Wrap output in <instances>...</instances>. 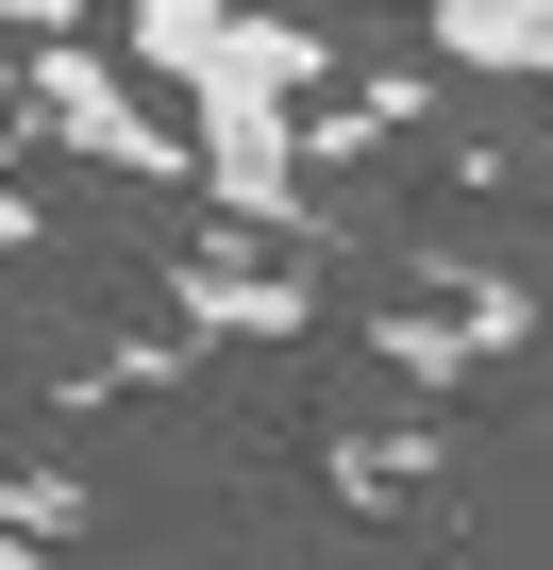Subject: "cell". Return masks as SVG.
<instances>
[{
  "label": "cell",
  "instance_id": "obj_1",
  "mask_svg": "<svg viewBox=\"0 0 553 570\" xmlns=\"http://www.w3.org/2000/svg\"><path fill=\"white\" fill-rule=\"evenodd\" d=\"M118 51L168 101H319L336 85V35H286L251 0H118Z\"/></svg>",
  "mask_w": 553,
  "mask_h": 570
},
{
  "label": "cell",
  "instance_id": "obj_2",
  "mask_svg": "<svg viewBox=\"0 0 553 570\" xmlns=\"http://www.w3.org/2000/svg\"><path fill=\"white\" fill-rule=\"evenodd\" d=\"M135 85H151V68H135L118 35H34V51H18V118H34L51 151H85V168H135V185H185V101L151 118Z\"/></svg>",
  "mask_w": 553,
  "mask_h": 570
},
{
  "label": "cell",
  "instance_id": "obj_3",
  "mask_svg": "<svg viewBox=\"0 0 553 570\" xmlns=\"http://www.w3.org/2000/svg\"><path fill=\"white\" fill-rule=\"evenodd\" d=\"M386 18H419V51L470 85H553V0H386Z\"/></svg>",
  "mask_w": 553,
  "mask_h": 570
},
{
  "label": "cell",
  "instance_id": "obj_4",
  "mask_svg": "<svg viewBox=\"0 0 553 570\" xmlns=\"http://www.w3.org/2000/svg\"><path fill=\"white\" fill-rule=\"evenodd\" d=\"M185 320H201V336H303V285H251V268H201V285H185Z\"/></svg>",
  "mask_w": 553,
  "mask_h": 570
},
{
  "label": "cell",
  "instance_id": "obj_5",
  "mask_svg": "<svg viewBox=\"0 0 553 570\" xmlns=\"http://www.w3.org/2000/svg\"><path fill=\"white\" fill-rule=\"evenodd\" d=\"M0 252H34V185H18V151H0Z\"/></svg>",
  "mask_w": 553,
  "mask_h": 570
},
{
  "label": "cell",
  "instance_id": "obj_6",
  "mask_svg": "<svg viewBox=\"0 0 553 570\" xmlns=\"http://www.w3.org/2000/svg\"><path fill=\"white\" fill-rule=\"evenodd\" d=\"M0 18H18V35H68V18H85V0H0Z\"/></svg>",
  "mask_w": 553,
  "mask_h": 570
}]
</instances>
